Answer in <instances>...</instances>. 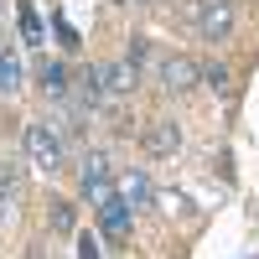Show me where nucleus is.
Listing matches in <instances>:
<instances>
[{"mask_svg":"<svg viewBox=\"0 0 259 259\" xmlns=\"http://www.w3.org/2000/svg\"><path fill=\"white\" fill-rule=\"evenodd\" d=\"M21 187H26V177H21V166H16V161H0V207L21 202Z\"/></svg>","mask_w":259,"mask_h":259,"instance_id":"nucleus-9","label":"nucleus"},{"mask_svg":"<svg viewBox=\"0 0 259 259\" xmlns=\"http://www.w3.org/2000/svg\"><path fill=\"white\" fill-rule=\"evenodd\" d=\"M99 89H104V104H119V99H130V89L140 83V68L135 62H99Z\"/></svg>","mask_w":259,"mask_h":259,"instance_id":"nucleus-4","label":"nucleus"},{"mask_svg":"<svg viewBox=\"0 0 259 259\" xmlns=\"http://www.w3.org/2000/svg\"><path fill=\"white\" fill-rule=\"evenodd\" d=\"M140 6H150V0H140Z\"/></svg>","mask_w":259,"mask_h":259,"instance_id":"nucleus-17","label":"nucleus"},{"mask_svg":"<svg viewBox=\"0 0 259 259\" xmlns=\"http://www.w3.org/2000/svg\"><path fill=\"white\" fill-rule=\"evenodd\" d=\"M202 83H207L212 94H228V89H233V73L223 68V62H207V68H202Z\"/></svg>","mask_w":259,"mask_h":259,"instance_id":"nucleus-12","label":"nucleus"},{"mask_svg":"<svg viewBox=\"0 0 259 259\" xmlns=\"http://www.w3.org/2000/svg\"><path fill=\"white\" fill-rule=\"evenodd\" d=\"M114 192L130 207H150V197H156V187H150L145 171H124V177H114Z\"/></svg>","mask_w":259,"mask_h":259,"instance_id":"nucleus-8","label":"nucleus"},{"mask_svg":"<svg viewBox=\"0 0 259 259\" xmlns=\"http://www.w3.org/2000/svg\"><path fill=\"white\" fill-rule=\"evenodd\" d=\"M52 228H57V233H73V207L62 202V197L52 202Z\"/></svg>","mask_w":259,"mask_h":259,"instance_id":"nucleus-15","label":"nucleus"},{"mask_svg":"<svg viewBox=\"0 0 259 259\" xmlns=\"http://www.w3.org/2000/svg\"><path fill=\"white\" fill-rule=\"evenodd\" d=\"M78 187H83V197H89L94 207L104 197H114V161H109V150H83V161H78Z\"/></svg>","mask_w":259,"mask_h":259,"instance_id":"nucleus-1","label":"nucleus"},{"mask_svg":"<svg viewBox=\"0 0 259 259\" xmlns=\"http://www.w3.org/2000/svg\"><path fill=\"white\" fill-rule=\"evenodd\" d=\"M99 228H104V239H109V244H124L130 228H135V207H130L119 192H114V197H104V202H99Z\"/></svg>","mask_w":259,"mask_h":259,"instance_id":"nucleus-5","label":"nucleus"},{"mask_svg":"<svg viewBox=\"0 0 259 259\" xmlns=\"http://www.w3.org/2000/svg\"><path fill=\"white\" fill-rule=\"evenodd\" d=\"M156 78H161V89H166V94H192V89L202 83V68H197L192 57H161Z\"/></svg>","mask_w":259,"mask_h":259,"instance_id":"nucleus-6","label":"nucleus"},{"mask_svg":"<svg viewBox=\"0 0 259 259\" xmlns=\"http://www.w3.org/2000/svg\"><path fill=\"white\" fill-rule=\"evenodd\" d=\"M78 259H99V249H94V239H78Z\"/></svg>","mask_w":259,"mask_h":259,"instance_id":"nucleus-16","label":"nucleus"},{"mask_svg":"<svg viewBox=\"0 0 259 259\" xmlns=\"http://www.w3.org/2000/svg\"><path fill=\"white\" fill-rule=\"evenodd\" d=\"M21 31H26L31 47H41V26H36V11H31V6H21Z\"/></svg>","mask_w":259,"mask_h":259,"instance_id":"nucleus-14","label":"nucleus"},{"mask_svg":"<svg viewBox=\"0 0 259 259\" xmlns=\"http://www.w3.org/2000/svg\"><path fill=\"white\" fill-rule=\"evenodd\" d=\"M140 140H145V156L161 161V156H177L182 150V130H177V119H150Z\"/></svg>","mask_w":259,"mask_h":259,"instance_id":"nucleus-7","label":"nucleus"},{"mask_svg":"<svg viewBox=\"0 0 259 259\" xmlns=\"http://www.w3.org/2000/svg\"><path fill=\"white\" fill-rule=\"evenodd\" d=\"M26 166H36V171H47V177H52V171L62 166V140L52 135V124H26Z\"/></svg>","mask_w":259,"mask_h":259,"instance_id":"nucleus-3","label":"nucleus"},{"mask_svg":"<svg viewBox=\"0 0 259 259\" xmlns=\"http://www.w3.org/2000/svg\"><path fill=\"white\" fill-rule=\"evenodd\" d=\"M192 21H197L202 41H228L233 26H239V0H197Z\"/></svg>","mask_w":259,"mask_h":259,"instance_id":"nucleus-2","label":"nucleus"},{"mask_svg":"<svg viewBox=\"0 0 259 259\" xmlns=\"http://www.w3.org/2000/svg\"><path fill=\"white\" fill-rule=\"evenodd\" d=\"M73 89H78V99H83V104H104V89H99V73H94V68L83 73Z\"/></svg>","mask_w":259,"mask_h":259,"instance_id":"nucleus-13","label":"nucleus"},{"mask_svg":"<svg viewBox=\"0 0 259 259\" xmlns=\"http://www.w3.org/2000/svg\"><path fill=\"white\" fill-rule=\"evenodd\" d=\"M16 89H21V62L0 47V94H16Z\"/></svg>","mask_w":259,"mask_h":259,"instance_id":"nucleus-11","label":"nucleus"},{"mask_svg":"<svg viewBox=\"0 0 259 259\" xmlns=\"http://www.w3.org/2000/svg\"><path fill=\"white\" fill-rule=\"evenodd\" d=\"M41 94L47 99H68V68H62V62H41Z\"/></svg>","mask_w":259,"mask_h":259,"instance_id":"nucleus-10","label":"nucleus"}]
</instances>
